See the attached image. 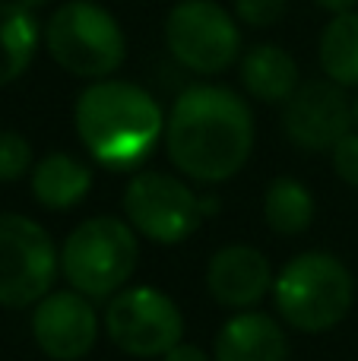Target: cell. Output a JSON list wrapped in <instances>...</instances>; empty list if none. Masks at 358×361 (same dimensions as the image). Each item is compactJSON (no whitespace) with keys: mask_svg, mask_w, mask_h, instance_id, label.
I'll list each match as a JSON object with an SVG mask.
<instances>
[{"mask_svg":"<svg viewBox=\"0 0 358 361\" xmlns=\"http://www.w3.org/2000/svg\"><path fill=\"white\" fill-rule=\"evenodd\" d=\"M124 212L143 238L156 244H181L200 228L203 203L175 175L140 171L124 190Z\"/></svg>","mask_w":358,"mask_h":361,"instance_id":"cell-9","label":"cell"},{"mask_svg":"<svg viewBox=\"0 0 358 361\" xmlns=\"http://www.w3.org/2000/svg\"><path fill=\"white\" fill-rule=\"evenodd\" d=\"M216 361H289V339L276 317L241 311L222 324L216 336Z\"/></svg>","mask_w":358,"mask_h":361,"instance_id":"cell-13","label":"cell"},{"mask_svg":"<svg viewBox=\"0 0 358 361\" xmlns=\"http://www.w3.org/2000/svg\"><path fill=\"white\" fill-rule=\"evenodd\" d=\"M162 361H209V355L200 349V345H190V343H178L175 349H168L162 355Z\"/></svg>","mask_w":358,"mask_h":361,"instance_id":"cell-22","label":"cell"},{"mask_svg":"<svg viewBox=\"0 0 358 361\" xmlns=\"http://www.w3.org/2000/svg\"><path fill=\"white\" fill-rule=\"evenodd\" d=\"M42 44L38 16L13 0H0V86L16 82L35 61Z\"/></svg>","mask_w":358,"mask_h":361,"instance_id":"cell-16","label":"cell"},{"mask_svg":"<svg viewBox=\"0 0 358 361\" xmlns=\"http://www.w3.org/2000/svg\"><path fill=\"white\" fill-rule=\"evenodd\" d=\"M76 137L108 171H133L165 137L162 105L143 86L127 80H95L76 99Z\"/></svg>","mask_w":358,"mask_h":361,"instance_id":"cell-2","label":"cell"},{"mask_svg":"<svg viewBox=\"0 0 358 361\" xmlns=\"http://www.w3.org/2000/svg\"><path fill=\"white\" fill-rule=\"evenodd\" d=\"M165 149L181 175L222 184L247 165L254 152V114L226 86H190L165 118Z\"/></svg>","mask_w":358,"mask_h":361,"instance_id":"cell-1","label":"cell"},{"mask_svg":"<svg viewBox=\"0 0 358 361\" xmlns=\"http://www.w3.org/2000/svg\"><path fill=\"white\" fill-rule=\"evenodd\" d=\"M51 61L76 80H108L127 61V35L121 23L92 0H67L42 25Z\"/></svg>","mask_w":358,"mask_h":361,"instance_id":"cell-3","label":"cell"},{"mask_svg":"<svg viewBox=\"0 0 358 361\" xmlns=\"http://www.w3.org/2000/svg\"><path fill=\"white\" fill-rule=\"evenodd\" d=\"M273 267L257 247L228 244L209 257L206 288L222 307L247 311L273 288Z\"/></svg>","mask_w":358,"mask_h":361,"instance_id":"cell-12","label":"cell"},{"mask_svg":"<svg viewBox=\"0 0 358 361\" xmlns=\"http://www.w3.org/2000/svg\"><path fill=\"white\" fill-rule=\"evenodd\" d=\"M57 263L54 241L35 219L0 212V305H38L54 286Z\"/></svg>","mask_w":358,"mask_h":361,"instance_id":"cell-7","label":"cell"},{"mask_svg":"<svg viewBox=\"0 0 358 361\" xmlns=\"http://www.w3.org/2000/svg\"><path fill=\"white\" fill-rule=\"evenodd\" d=\"M89 190H92V171L67 152H48L32 169V197L44 209H73L89 197Z\"/></svg>","mask_w":358,"mask_h":361,"instance_id":"cell-15","label":"cell"},{"mask_svg":"<svg viewBox=\"0 0 358 361\" xmlns=\"http://www.w3.org/2000/svg\"><path fill=\"white\" fill-rule=\"evenodd\" d=\"M352 114H355V130H358V95H355V102H352Z\"/></svg>","mask_w":358,"mask_h":361,"instance_id":"cell-25","label":"cell"},{"mask_svg":"<svg viewBox=\"0 0 358 361\" xmlns=\"http://www.w3.org/2000/svg\"><path fill=\"white\" fill-rule=\"evenodd\" d=\"M285 0H235V16L251 29H270L283 19Z\"/></svg>","mask_w":358,"mask_h":361,"instance_id":"cell-20","label":"cell"},{"mask_svg":"<svg viewBox=\"0 0 358 361\" xmlns=\"http://www.w3.org/2000/svg\"><path fill=\"white\" fill-rule=\"evenodd\" d=\"M317 57L327 80L342 89L358 86V10L340 13L323 25Z\"/></svg>","mask_w":358,"mask_h":361,"instance_id":"cell-17","label":"cell"},{"mask_svg":"<svg viewBox=\"0 0 358 361\" xmlns=\"http://www.w3.org/2000/svg\"><path fill=\"white\" fill-rule=\"evenodd\" d=\"M165 44L184 70L216 76L238 61L241 29L216 0H181L165 16Z\"/></svg>","mask_w":358,"mask_h":361,"instance_id":"cell-6","label":"cell"},{"mask_svg":"<svg viewBox=\"0 0 358 361\" xmlns=\"http://www.w3.org/2000/svg\"><path fill=\"white\" fill-rule=\"evenodd\" d=\"M330 152H333L336 175L346 180L349 187H358V130L346 133V137H342Z\"/></svg>","mask_w":358,"mask_h":361,"instance_id":"cell-21","label":"cell"},{"mask_svg":"<svg viewBox=\"0 0 358 361\" xmlns=\"http://www.w3.org/2000/svg\"><path fill=\"white\" fill-rule=\"evenodd\" d=\"M108 339L133 358H162L184 336V317L165 292L152 286L124 288L105 311Z\"/></svg>","mask_w":358,"mask_h":361,"instance_id":"cell-8","label":"cell"},{"mask_svg":"<svg viewBox=\"0 0 358 361\" xmlns=\"http://www.w3.org/2000/svg\"><path fill=\"white\" fill-rule=\"evenodd\" d=\"M32 169V146L23 133L0 130V180H19Z\"/></svg>","mask_w":358,"mask_h":361,"instance_id":"cell-19","label":"cell"},{"mask_svg":"<svg viewBox=\"0 0 358 361\" xmlns=\"http://www.w3.org/2000/svg\"><path fill=\"white\" fill-rule=\"evenodd\" d=\"M140 260L137 231L114 216H95L76 225L61 250L67 282L86 298H108L127 286Z\"/></svg>","mask_w":358,"mask_h":361,"instance_id":"cell-5","label":"cell"},{"mask_svg":"<svg viewBox=\"0 0 358 361\" xmlns=\"http://www.w3.org/2000/svg\"><path fill=\"white\" fill-rule=\"evenodd\" d=\"M317 6L327 13H333V16H340V13H352L358 10V0H317Z\"/></svg>","mask_w":358,"mask_h":361,"instance_id":"cell-23","label":"cell"},{"mask_svg":"<svg viewBox=\"0 0 358 361\" xmlns=\"http://www.w3.org/2000/svg\"><path fill=\"white\" fill-rule=\"evenodd\" d=\"M264 219L276 235H302L314 222V197L311 190L295 178H276L270 180L264 197Z\"/></svg>","mask_w":358,"mask_h":361,"instance_id":"cell-18","label":"cell"},{"mask_svg":"<svg viewBox=\"0 0 358 361\" xmlns=\"http://www.w3.org/2000/svg\"><path fill=\"white\" fill-rule=\"evenodd\" d=\"M279 317L302 333H323L342 324L355 301V279L333 254L308 250L292 257L273 282Z\"/></svg>","mask_w":358,"mask_h":361,"instance_id":"cell-4","label":"cell"},{"mask_svg":"<svg viewBox=\"0 0 358 361\" xmlns=\"http://www.w3.org/2000/svg\"><path fill=\"white\" fill-rule=\"evenodd\" d=\"M13 4H19V6H25V10L35 13V10H42L44 4H51V0H13Z\"/></svg>","mask_w":358,"mask_h":361,"instance_id":"cell-24","label":"cell"},{"mask_svg":"<svg viewBox=\"0 0 358 361\" xmlns=\"http://www.w3.org/2000/svg\"><path fill=\"white\" fill-rule=\"evenodd\" d=\"M241 86L247 89V95L266 105H285L292 99L302 76H298V63L279 44H254L245 57H241Z\"/></svg>","mask_w":358,"mask_h":361,"instance_id":"cell-14","label":"cell"},{"mask_svg":"<svg viewBox=\"0 0 358 361\" xmlns=\"http://www.w3.org/2000/svg\"><path fill=\"white\" fill-rule=\"evenodd\" d=\"M352 127V99L333 80L302 82L283 105V130L298 149L330 152Z\"/></svg>","mask_w":358,"mask_h":361,"instance_id":"cell-10","label":"cell"},{"mask_svg":"<svg viewBox=\"0 0 358 361\" xmlns=\"http://www.w3.org/2000/svg\"><path fill=\"white\" fill-rule=\"evenodd\" d=\"M32 336L51 361H80L99 339V314L76 288L48 292L32 314Z\"/></svg>","mask_w":358,"mask_h":361,"instance_id":"cell-11","label":"cell"}]
</instances>
